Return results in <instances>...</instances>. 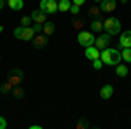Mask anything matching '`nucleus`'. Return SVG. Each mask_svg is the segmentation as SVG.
<instances>
[{
  "label": "nucleus",
  "instance_id": "nucleus-1",
  "mask_svg": "<svg viewBox=\"0 0 131 129\" xmlns=\"http://www.w3.org/2000/svg\"><path fill=\"white\" fill-rule=\"evenodd\" d=\"M100 60L105 63V65H108V66H115V65H119L122 61V54L119 49H112V47H105V49H101V54H100Z\"/></svg>",
  "mask_w": 131,
  "mask_h": 129
},
{
  "label": "nucleus",
  "instance_id": "nucleus-2",
  "mask_svg": "<svg viewBox=\"0 0 131 129\" xmlns=\"http://www.w3.org/2000/svg\"><path fill=\"white\" fill-rule=\"evenodd\" d=\"M103 30L107 31V33H110L112 37L117 35V33H121V21L117 19V18H108V19H105L103 21Z\"/></svg>",
  "mask_w": 131,
  "mask_h": 129
},
{
  "label": "nucleus",
  "instance_id": "nucleus-3",
  "mask_svg": "<svg viewBox=\"0 0 131 129\" xmlns=\"http://www.w3.org/2000/svg\"><path fill=\"white\" fill-rule=\"evenodd\" d=\"M94 33L93 31H88V30H81L79 31V35H77V42L81 44L82 47H89V45H94Z\"/></svg>",
  "mask_w": 131,
  "mask_h": 129
},
{
  "label": "nucleus",
  "instance_id": "nucleus-4",
  "mask_svg": "<svg viewBox=\"0 0 131 129\" xmlns=\"http://www.w3.org/2000/svg\"><path fill=\"white\" fill-rule=\"evenodd\" d=\"M40 10H44L46 14H54L58 10V2L56 0H40Z\"/></svg>",
  "mask_w": 131,
  "mask_h": 129
},
{
  "label": "nucleus",
  "instance_id": "nucleus-5",
  "mask_svg": "<svg viewBox=\"0 0 131 129\" xmlns=\"http://www.w3.org/2000/svg\"><path fill=\"white\" fill-rule=\"evenodd\" d=\"M110 39H112L110 33H107V31L103 33V31H101L100 35L96 37V40H94V45H96V47L101 51L103 47H108V44H110Z\"/></svg>",
  "mask_w": 131,
  "mask_h": 129
},
{
  "label": "nucleus",
  "instance_id": "nucleus-6",
  "mask_svg": "<svg viewBox=\"0 0 131 129\" xmlns=\"http://www.w3.org/2000/svg\"><path fill=\"white\" fill-rule=\"evenodd\" d=\"M21 80H23V72L19 68H12L9 72V82L12 86H19Z\"/></svg>",
  "mask_w": 131,
  "mask_h": 129
},
{
  "label": "nucleus",
  "instance_id": "nucleus-7",
  "mask_svg": "<svg viewBox=\"0 0 131 129\" xmlns=\"http://www.w3.org/2000/svg\"><path fill=\"white\" fill-rule=\"evenodd\" d=\"M30 16H31V19H33V23H40V25H44V23L47 21V14H46L44 10H40V9H33Z\"/></svg>",
  "mask_w": 131,
  "mask_h": 129
},
{
  "label": "nucleus",
  "instance_id": "nucleus-8",
  "mask_svg": "<svg viewBox=\"0 0 131 129\" xmlns=\"http://www.w3.org/2000/svg\"><path fill=\"white\" fill-rule=\"evenodd\" d=\"M84 54H86V58L91 61H94V60H98L100 58V54H101V51L96 47V45H89V47H86V51H84Z\"/></svg>",
  "mask_w": 131,
  "mask_h": 129
},
{
  "label": "nucleus",
  "instance_id": "nucleus-9",
  "mask_svg": "<svg viewBox=\"0 0 131 129\" xmlns=\"http://www.w3.org/2000/svg\"><path fill=\"white\" fill-rule=\"evenodd\" d=\"M33 47L35 49H44V47H47V35H37V37H33Z\"/></svg>",
  "mask_w": 131,
  "mask_h": 129
},
{
  "label": "nucleus",
  "instance_id": "nucleus-10",
  "mask_svg": "<svg viewBox=\"0 0 131 129\" xmlns=\"http://www.w3.org/2000/svg\"><path fill=\"white\" fill-rule=\"evenodd\" d=\"M100 7H101L103 12H112V10H115V7H117V0H101Z\"/></svg>",
  "mask_w": 131,
  "mask_h": 129
},
{
  "label": "nucleus",
  "instance_id": "nucleus-11",
  "mask_svg": "<svg viewBox=\"0 0 131 129\" xmlns=\"http://www.w3.org/2000/svg\"><path fill=\"white\" fill-rule=\"evenodd\" d=\"M119 45H121V47H131V30L121 33V37H119Z\"/></svg>",
  "mask_w": 131,
  "mask_h": 129
},
{
  "label": "nucleus",
  "instance_id": "nucleus-12",
  "mask_svg": "<svg viewBox=\"0 0 131 129\" xmlns=\"http://www.w3.org/2000/svg\"><path fill=\"white\" fill-rule=\"evenodd\" d=\"M112 94H114V87H112L110 84L103 86V87L100 89V98H101V99H108V98H112Z\"/></svg>",
  "mask_w": 131,
  "mask_h": 129
},
{
  "label": "nucleus",
  "instance_id": "nucleus-13",
  "mask_svg": "<svg viewBox=\"0 0 131 129\" xmlns=\"http://www.w3.org/2000/svg\"><path fill=\"white\" fill-rule=\"evenodd\" d=\"M129 73V68H128V65H124V63H119V65H115V75L117 77H126Z\"/></svg>",
  "mask_w": 131,
  "mask_h": 129
},
{
  "label": "nucleus",
  "instance_id": "nucleus-14",
  "mask_svg": "<svg viewBox=\"0 0 131 129\" xmlns=\"http://www.w3.org/2000/svg\"><path fill=\"white\" fill-rule=\"evenodd\" d=\"M91 31H93V33H101V31H103V21L101 19H93L91 21Z\"/></svg>",
  "mask_w": 131,
  "mask_h": 129
},
{
  "label": "nucleus",
  "instance_id": "nucleus-15",
  "mask_svg": "<svg viewBox=\"0 0 131 129\" xmlns=\"http://www.w3.org/2000/svg\"><path fill=\"white\" fill-rule=\"evenodd\" d=\"M33 33H35V31H33V28H31V26H25L19 39L21 40H31V39H33Z\"/></svg>",
  "mask_w": 131,
  "mask_h": 129
},
{
  "label": "nucleus",
  "instance_id": "nucleus-16",
  "mask_svg": "<svg viewBox=\"0 0 131 129\" xmlns=\"http://www.w3.org/2000/svg\"><path fill=\"white\" fill-rule=\"evenodd\" d=\"M7 5H9L12 10H21L25 7V2H23V0H7Z\"/></svg>",
  "mask_w": 131,
  "mask_h": 129
},
{
  "label": "nucleus",
  "instance_id": "nucleus-17",
  "mask_svg": "<svg viewBox=\"0 0 131 129\" xmlns=\"http://www.w3.org/2000/svg\"><path fill=\"white\" fill-rule=\"evenodd\" d=\"M101 14H103V10H101L100 5H91V7H89V16H91V18H94V19H100Z\"/></svg>",
  "mask_w": 131,
  "mask_h": 129
},
{
  "label": "nucleus",
  "instance_id": "nucleus-18",
  "mask_svg": "<svg viewBox=\"0 0 131 129\" xmlns=\"http://www.w3.org/2000/svg\"><path fill=\"white\" fill-rule=\"evenodd\" d=\"M54 30H56V26H54V23H52V21H46V23H44L42 31H44L47 37H49V35H52V33H54Z\"/></svg>",
  "mask_w": 131,
  "mask_h": 129
},
{
  "label": "nucleus",
  "instance_id": "nucleus-19",
  "mask_svg": "<svg viewBox=\"0 0 131 129\" xmlns=\"http://www.w3.org/2000/svg\"><path fill=\"white\" fill-rule=\"evenodd\" d=\"M70 7H72V0H58V10L67 12V10H70Z\"/></svg>",
  "mask_w": 131,
  "mask_h": 129
},
{
  "label": "nucleus",
  "instance_id": "nucleus-20",
  "mask_svg": "<svg viewBox=\"0 0 131 129\" xmlns=\"http://www.w3.org/2000/svg\"><path fill=\"white\" fill-rule=\"evenodd\" d=\"M121 54H122V61L124 63H131V47H122Z\"/></svg>",
  "mask_w": 131,
  "mask_h": 129
},
{
  "label": "nucleus",
  "instance_id": "nucleus-21",
  "mask_svg": "<svg viewBox=\"0 0 131 129\" xmlns=\"http://www.w3.org/2000/svg\"><path fill=\"white\" fill-rule=\"evenodd\" d=\"M12 87H14V86H12V84H10L9 80H7V82H4V84L0 86V92H2V94H7V92H12Z\"/></svg>",
  "mask_w": 131,
  "mask_h": 129
},
{
  "label": "nucleus",
  "instance_id": "nucleus-22",
  "mask_svg": "<svg viewBox=\"0 0 131 129\" xmlns=\"http://www.w3.org/2000/svg\"><path fill=\"white\" fill-rule=\"evenodd\" d=\"M72 26H73L75 30L81 31L82 28H84V19H73V21H72Z\"/></svg>",
  "mask_w": 131,
  "mask_h": 129
},
{
  "label": "nucleus",
  "instance_id": "nucleus-23",
  "mask_svg": "<svg viewBox=\"0 0 131 129\" xmlns=\"http://www.w3.org/2000/svg\"><path fill=\"white\" fill-rule=\"evenodd\" d=\"M31 23H33V19H31V16H23L19 21V25L21 26H30Z\"/></svg>",
  "mask_w": 131,
  "mask_h": 129
},
{
  "label": "nucleus",
  "instance_id": "nucleus-24",
  "mask_svg": "<svg viewBox=\"0 0 131 129\" xmlns=\"http://www.w3.org/2000/svg\"><path fill=\"white\" fill-rule=\"evenodd\" d=\"M12 94H14L16 98H23V94H25V91L21 89L19 86H14V87H12Z\"/></svg>",
  "mask_w": 131,
  "mask_h": 129
},
{
  "label": "nucleus",
  "instance_id": "nucleus-25",
  "mask_svg": "<svg viewBox=\"0 0 131 129\" xmlns=\"http://www.w3.org/2000/svg\"><path fill=\"white\" fill-rule=\"evenodd\" d=\"M86 127H89V122H88L86 119H81L79 124H77V129H86Z\"/></svg>",
  "mask_w": 131,
  "mask_h": 129
},
{
  "label": "nucleus",
  "instance_id": "nucleus-26",
  "mask_svg": "<svg viewBox=\"0 0 131 129\" xmlns=\"http://www.w3.org/2000/svg\"><path fill=\"white\" fill-rule=\"evenodd\" d=\"M70 12L75 16V14H79L81 12V5H75V4H72V7H70Z\"/></svg>",
  "mask_w": 131,
  "mask_h": 129
},
{
  "label": "nucleus",
  "instance_id": "nucleus-27",
  "mask_svg": "<svg viewBox=\"0 0 131 129\" xmlns=\"http://www.w3.org/2000/svg\"><path fill=\"white\" fill-rule=\"evenodd\" d=\"M31 28H33V31H35V33H39V31H42L44 25H40V23H33V25H31Z\"/></svg>",
  "mask_w": 131,
  "mask_h": 129
},
{
  "label": "nucleus",
  "instance_id": "nucleus-28",
  "mask_svg": "<svg viewBox=\"0 0 131 129\" xmlns=\"http://www.w3.org/2000/svg\"><path fill=\"white\" fill-rule=\"evenodd\" d=\"M23 28H25V26H18V28H14V37H16V39H19L21 37V33H23Z\"/></svg>",
  "mask_w": 131,
  "mask_h": 129
},
{
  "label": "nucleus",
  "instance_id": "nucleus-29",
  "mask_svg": "<svg viewBox=\"0 0 131 129\" xmlns=\"http://www.w3.org/2000/svg\"><path fill=\"white\" fill-rule=\"evenodd\" d=\"M101 65H103V61H101L100 58L93 61V68H94V70H100V68H101Z\"/></svg>",
  "mask_w": 131,
  "mask_h": 129
},
{
  "label": "nucleus",
  "instance_id": "nucleus-30",
  "mask_svg": "<svg viewBox=\"0 0 131 129\" xmlns=\"http://www.w3.org/2000/svg\"><path fill=\"white\" fill-rule=\"evenodd\" d=\"M5 127H7V120H5V117L0 115V129H5Z\"/></svg>",
  "mask_w": 131,
  "mask_h": 129
},
{
  "label": "nucleus",
  "instance_id": "nucleus-31",
  "mask_svg": "<svg viewBox=\"0 0 131 129\" xmlns=\"http://www.w3.org/2000/svg\"><path fill=\"white\" fill-rule=\"evenodd\" d=\"M72 4H75V5H84L86 0H72Z\"/></svg>",
  "mask_w": 131,
  "mask_h": 129
},
{
  "label": "nucleus",
  "instance_id": "nucleus-32",
  "mask_svg": "<svg viewBox=\"0 0 131 129\" xmlns=\"http://www.w3.org/2000/svg\"><path fill=\"white\" fill-rule=\"evenodd\" d=\"M30 129H42V126H39V124H31Z\"/></svg>",
  "mask_w": 131,
  "mask_h": 129
},
{
  "label": "nucleus",
  "instance_id": "nucleus-33",
  "mask_svg": "<svg viewBox=\"0 0 131 129\" xmlns=\"http://www.w3.org/2000/svg\"><path fill=\"white\" fill-rule=\"evenodd\" d=\"M4 5H5V0H0V10L4 9Z\"/></svg>",
  "mask_w": 131,
  "mask_h": 129
},
{
  "label": "nucleus",
  "instance_id": "nucleus-34",
  "mask_svg": "<svg viewBox=\"0 0 131 129\" xmlns=\"http://www.w3.org/2000/svg\"><path fill=\"white\" fill-rule=\"evenodd\" d=\"M2 31H4V26H2V25H0V33H2Z\"/></svg>",
  "mask_w": 131,
  "mask_h": 129
},
{
  "label": "nucleus",
  "instance_id": "nucleus-35",
  "mask_svg": "<svg viewBox=\"0 0 131 129\" xmlns=\"http://www.w3.org/2000/svg\"><path fill=\"white\" fill-rule=\"evenodd\" d=\"M94 2H98V4H100V2H101V0H94Z\"/></svg>",
  "mask_w": 131,
  "mask_h": 129
}]
</instances>
